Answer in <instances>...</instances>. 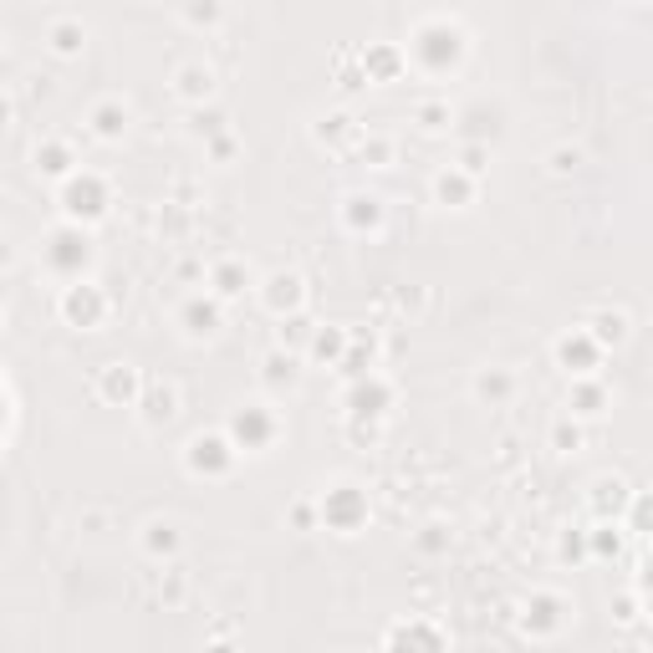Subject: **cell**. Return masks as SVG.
<instances>
[{
  "instance_id": "6da1fadb",
  "label": "cell",
  "mask_w": 653,
  "mask_h": 653,
  "mask_svg": "<svg viewBox=\"0 0 653 653\" xmlns=\"http://www.w3.org/2000/svg\"><path fill=\"white\" fill-rule=\"evenodd\" d=\"M108 204H113V189L92 168H77L62 185V215H67V225H98L108 215Z\"/></svg>"
},
{
  "instance_id": "7a4b0ae2",
  "label": "cell",
  "mask_w": 653,
  "mask_h": 653,
  "mask_svg": "<svg viewBox=\"0 0 653 653\" xmlns=\"http://www.w3.org/2000/svg\"><path fill=\"white\" fill-rule=\"evenodd\" d=\"M41 255H47V266L56 271V276H67V281H83V271L92 266V235L83 230V225H56V230L47 235V246H41Z\"/></svg>"
},
{
  "instance_id": "3957f363",
  "label": "cell",
  "mask_w": 653,
  "mask_h": 653,
  "mask_svg": "<svg viewBox=\"0 0 653 653\" xmlns=\"http://www.w3.org/2000/svg\"><path fill=\"white\" fill-rule=\"evenodd\" d=\"M56 312H62L72 327L98 332L102 322H108V312H113V302H108V291H102L98 281H67V286H62V302H56Z\"/></svg>"
},
{
  "instance_id": "277c9868",
  "label": "cell",
  "mask_w": 653,
  "mask_h": 653,
  "mask_svg": "<svg viewBox=\"0 0 653 653\" xmlns=\"http://www.w3.org/2000/svg\"><path fill=\"white\" fill-rule=\"evenodd\" d=\"M276 435H281V419H276V409H271V403H246V409H235V419H230L235 450L266 454L271 444H276Z\"/></svg>"
},
{
  "instance_id": "5b68a950",
  "label": "cell",
  "mask_w": 653,
  "mask_h": 653,
  "mask_svg": "<svg viewBox=\"0 0 653 653\" xmlns=\"http://www.w3.org/2000/svg\"><path fill=\"white\" fill-rule=\"evenodd\" d=\"M189 475H204V480H225L235 465H240V450H235L230 435H194L185 450Z\"/></svg>"
},
{
  "instance_id": "8992f818",
  "label": "cell",
  "mask_w": 653,
  "mask_h": 653,
  "mask_svg": "<svg viewBox=\"0 0 653 653\" xmlns=\"http://www.w3.org/2000/svg\"><path fill=\"white\" fill-rule=\"evenodd\" d=\"M322 520L332 526V531H342V537H352L357 526H363V516H368V495L352 486V480H342V486H332L327 495H322Z\"/></svg>"
},
{
  "instance_id": "52a82bcc",
  "label": "cell",
  "mask_w": 653,
  "mask_h": 653,
  "mask_svg": "<svg viewBox=\"0 0 653 653\" xmlns=\"http://www.w3.org/2000/svg\"><path fill=\"white\" fill-rule=\"evenodd\" d=\"M98 399L113 403V409H138V399H143V388H149V378L134 368V363H102L98 368Z\"/></svg>"
},
{
  "instance_id": "ba28073f",
  "label": "cell",
  "mask_w": 653,
  "mask_h": 653,
  "mask_svg": "<svg viewBox=\"0 0 653 653\" xmlns=\"http://www.w3.org/2000/svg\"><path fill=\"white\" fill-rule=\"evenodd\" d=\"M168 92L185 102V108H194V113H200L204 102L215 98V67H210L204 56H194V62H179V67H174V77H168Z\"/></svg>"
},
{
  "instance_id": "9c48e42d",
  "label": "cell",
  "mask_w": 653,
  "mask_h": 653,
  "mask_svg": "<svg viewBox=\"0 0 653 653\" xmlns=\"http://www.w3.org/2000/svg\"><path fill=\"white\" fill-rule=\"evenodd\" d=\"M556 363L567 373H577V378H598V363H603V348L592 342V332L587 327H572V332L556 337Z\"/></svg>"
},
{
  "instance_id": "30bf717a",
  "label": "cell",
  "mask_w": 653,
  "mask_h": 653,
  "mask_svg": "<svg viewBox=\"0 0 653 653\" xmlns=\"http://www.w3.org/2000/svg\"><path fill=\"white\" fill-rule=\"evenodd\" d=\"M261 302H266L281 322L297 317V312H306V281L297 271H271L266 281H261Z\"/></svg>"
},
{
  "instance_id": "8fae6325",
  "label": "cell",
  "mask_w": 653,
  "mask_h": 653,
  "mask_svg": "<svg viewBox=\"0 0 653 653\" xmlns=\"http://www.w3.org/2000/svg\"><path fill=\"white\" fill-rule=\"evenodd\" d=\"M388 403H393V388L378 378V373H368V378H357V384H348V419H363V424H378L388 414Z\"/></svg>"
},
{
  "instance_id": "7c38bea8",
  "label": "cell",
  "mask_w": 653,
  "mask_h": 653,
  "mask_svg": "<svg viewBox=\"0 0 653 653\" xmlns=\"http://www.w3.org/2000/svg\"><path fill=\"white\" fill-rule=\"evenodd\" d=\"M174 414H179V384L149 378L143 399H138V424H143V429H164V424H174Z\"/></svg>"
},
{
  "instance_id": "4fadbf2b",
  "label": "cell",
  "mask_w": 653,
  "mask_h": 653,
  "mask_svg": "<svg viewBox=\"0 0 653 653\" xmlns=\"http://www.w3.org/2000/svg\"><path fill=\"white\" fill-rule=\"evenodd\" d=\"M587 505H592V516L598 520H628V511H633V490H628L623 475H598Z\"/></svg>"
},
{
  "instance_id": "5bb4252c",
  "label": "cell",
  "mask_w": 653,
  "mask_h": 653,
  "mask_svg": "<svg viewBox=\"0 0 653 653\" xmlns=\"http://www.w3.org/2000/svg\"><path fill=\"white\" fill-rule=\"evenodd\" d=\"M179 327H185V337H194V342L215 337L219 327H225V302H219V297H189V302L179 306Z\"/></svg>"
},
{
  "instance_id": "9a60e30c",
  "label": "cell",
  "mask_w": 653,
  "mask_h": 653,
  "mask_svg": "<svg viewBox=\"0 0 653 653\" xmlns=\"http://www.w3.org/2000/svg\"><path fill=\"white\" fill-rule=\"evenodd\" d=\"M128 123H134V108L123 98H102L92 102V113H87V134L102 138V143H117V138L128 134Z\"/></svg>"
},
{
  "instance_id": "2e32d148",
  "label": "cell",
  "mask_w": 653,
  "mask_h": 653,
  "mask_svg": "<svg viewBox=\"0 0 653 653\" xmlns=\"http://www.w3.org/2000/svg\"><path fill=\"white\" fill-rule=\"evenodd\" d=\"M32 168L41 179H62V185H67L72 174H77V153H72L67 138H41L32 153Z\"/></svg>"
},
{
  "instance_id": "e0dca14e",
  "label": "cell",
  "mask_w": 653,
  "mask_h": 653,
  "mask_svg": "<svg viewBox=\"0 0 653 653\" xmlns=\"http://www.w3.org/2000/svg\"><path fill=\"white\" fill-rule=\"evenodd\" d=\"M143 552H149L153 562H174V556L185 552V526L174 516H153L149 526H143Z\"/></svg>"
},
{
  "instance_id": "ac0fdd59",
  "label": "cell",
  "mask_w": 653,
  "mask_h": 653,
  "mask_svg": "<svg viewBox=\"0 0 653 653\" xmlns=\"http://www.w3.org/2000/svg\"><path fill=\"white\" fill-rule=\"evenodd\" d=\"M475 189H480V179L465 174L460 164H450V168H439L435 174V204H444V210H465V204H475Z\"/></svg>"
},
{
  "instance_id": "d6986e66",
  "label": "cell",
  "mask_w": 653,
  "mask_h": 653,
  "mask_svg": "<svg viewBox=\"0 0 653 653\" xmlns=\"http://www.w3.org/2000/svg\"><path fill=\"white\" fill-rule=\"evenodd\" d=\"M562 623H567V603H562L556 592H537V598L526 603V633L531 638H552Z\"/></svg>"
},
{
  "instance_id": "ffe728a7",
  "label": "cell",
  "mask_w": 653,
  "mask_h": 653,
  "mask_svg": "<svg viewBox=\"0 0 653 653\" xmlns=\"http://www.w3.org/2000/svg\"><path fill=\"white\" fill-rule=\"evenodd\" d=\"M246 286H251V266H246L240 255H225V261L210 266V297H219V302L246 297Z\"/></svg>"
},
{
  "instance_id": "44dd1931",
  "label": "cell",
  "mask_w": 653,
  "mask_h": 653,
  "mask_svg": "<svg viewBox=\"0 0 653 653\" xmlns=\"http://www.w3.org/2000/svg\"><path fill=\"white\" fill-rule=\"evenodd\" d=\"M607 403H613V393H607L603 378H572V393H567V414H572V419H598Z\"/></svg>"
},
{
  "instance_id": "7402d4cb",
  "label": "cell",
  "mask_w": 653,
  "mask_h": 653,
  "mask_svg": "<svg viewBox=\"0 0 653 653\" xmlns=\"http://www.w3.org/2000/svg\"><path fill=\"white\" fill-rule=\"evenodd\" d=\"M587 332H592V342L607 352V348H623V342L633 337V322H628V312H618V306H603V312L587 317Z\"/></svg>"
},
{
  "instance_id": "603a6c76",
  "label": "cell",
  "mask_w": 653,
  "mask_h": 653,
  "mask_svg": "<svg viewBox=\"0 0 653 653\" xmlns=\"http://www.w3.org/2000/svg\"><path fill=\"white\" fill-rule=\"evenodd\" d=\"M302 352H286V348H271L266 357H261V384L266 388H297L302 384Z\"/></svg>"
},
{
  "instance_id": "cb8c5ba5",
  "label": "cell",
  "mask_w": 653,
  "mask_h": 653,
  "mask_svg": "<svg viewBox=\"0 0 653 653\" xmlns=\"http://www.w3.org/2000/svg\"><path fill=\"white\" fill-rule=\"evenodd\" d=\"M47 47L56 51V56H83V47H87V21H83V16H51Z\"/></svg>"
},
{
  "instance_id": "d4e9b609",
  "label": "cell",
  "mask_w": 653,
  "mask_h": 653,
  "mask_svg": "<svg viewBox=\"0 0 653 653\" xmlns=\"http://www.w3.org/2000/svg\"><path fill=\"white\" fill-rule=\"evenodd\" d=\"M348 348H352V332H348V327H317V337H312L306 357H312V363H327V368H342Z\"/></svg>"
},
{
  "instance_id": "484cf974",
  "label": "cell",
  "mask_w": 653,
  "mask_h": 653,
  "mask_svg": "<svg viewBox=\"0 0 653 653\" xmlns=\"http://www.w3.org/2000/svg\"><path fill=\"white\" fill-rule=\"evenodd\" d=\"M342 219H348V230H378L384 225V200L378 194H348L342 200Z\"/></svg>"
},
{
  "instance_id": "4316f807",
  "label": "cell",
  "mask_w": 653,
  "mask_h": 653,
  "mask_svg": "<svg viewBox=\"0 0 653 653\" xmlns=\"http://www.w3.org/2000/svg\"><path fill=\"white\" fill-rule=\"evenodd\" d=\"M511 393H516V373L511 368H486L475 378V399L480 403H505Z\"/></svg>"
},
{
  "instance_id": "83f0119b",
  "label": "cell",
  "mask_w": 653,
  "mask_h": 653,
  "mask_svg": "<svg viewBox=\"0 0 653 653\" xmlns=\"http://www.w3.org/2000/svg\"><path fill=\"white\" fill-rule=\"evenodd\" d=\"M312 337H317L312 317H306V312H297V317H286V322H281V332H276V348H286V352H306V348H312Z\"/></svg>"
},
{
  "instance_id": "f1b7e54d",
  "label": "cell",
  "mask_w": 653,
  "mask_h": 653,
  "mask_svg": "<svg viewBox=\"0 0 653 653\" xmlns=\"http://www.w3.org/2000/svg\"><path fill=\"white\" fill-rule=\"evenodd\" d=\"M454 108L444 98H429V102H419V108H414V123H419L424 134H444V128H454Z\"/></svg>"
},
{
  "instance_id": "f546056e",
  "label": "cell",
  "mask_w": 653,
  "mask_h": 653,
  "mask_svg": "<svg viewBox=\"0 0 653 653\" xmlns=\"http://www.w3.org/2000/svg\"><path fill=\"white\" fill-rule=\"evenodd\" d=\"M587 552L598 556V562L618 556L623 552V526L618 520H598V531H587Z\"/></svg>"
},
{
  "instance_id": "4dcf8cb0",
  "label": "cell",
  "mask_w": 653,
  "mask_h": 653,
  "mask_svg": "<svg viewBox=\"0 0 653 653\" xmlns=\"http://www.w3.org/2000/svg\"><path fill=\"white\" fill-rule=\"evenodd\" d=\"M312 134H317V143H332V149H337V143L357 138V123H352L348 113H327V117L317 123V128H312Z\"/></svg>"
},
{
  "instance_id": "1f68e13d",
  "label": "cell",
  "mask_w": 653,
  "mask_h": 653,
  "mask_svg": "<svg viewBox=\"0 0 653 653\" xmlns=\"http://www.w3.org/2000/svg\"><path fill=\"white\" fill-rule=\"evenodd\" d=\"M185 598H189L185 567H164V577H159V603H164V607H179Z\"/></svg>"
},
{
  "instance_id": "d6a6232c",
  "label": "cell",
  "mask_w": 653,
  "mask_h": 653,
  "mask_svg": "<svg viewBox=\"0 0 653 653\" xmlns=\"http://www.w3.org/2000/svg\"><path fill=\"white\" fill-rule=\"evenodd\" d=\"M582 444H587V435H582V424L572 419V414H567V419H556V424H552V450L577 454Z\"/></svg>"
},
{
  "instance_id": "836d02e7",
  "label": "cell",
  "mask_w": 653,
  "mask_h": 653,
  "mask_svg": "<svg viewBox=\"0 0 653 653\" xmlns=\"http://www.w3.org/2000/svg\"><path fill=\"white\" fill-rule=\"evenodd\" d=\"M393 149H399V143H393V138H384V134H373V138H363V143H357L363 164H373V168H388V164H393Z\"/></svg>"
},
{
  "instance_id": "e575fe53",
  "label": "cell",
  "mask_w": 653,
  "mask_h": 653,
  "mask_svg": "<svg viewBox=\"0 0 653 653\" xmlns=\"http://www.w3.org/2000/svg\"><path fill=\"white\" fill-rule=\"evenodd\" d=\"M189 134H194V138H219V134H225V113H219V108H210V113H204V108H200V113H194V123H189Z\"/></svg>"
},
{
  "instance_id": "d590c367",
  "label": "cell",
  "mask_w": 653,
  "mask_h": 653,
  "mask_svg": "<svg viewBox=\"0 0 653 653\" xmlns=\"http://www.w3.org/2000/svg\"><path fill=\"white\" fill-rule=\"evenodd\" d=\"M486 164H490V143H465V149H460V168H465V174H475V179H480V174H486Z\"/></svg>"
},
{
  "instance_id": "8d00e7d4",
  "label": "cell",
  "mask_w": 653,
  "mask_h": 653,
  "mask_svg": "<svg viewBox=\"0 0 653 653\" xmlns=\"http://www.w3.org/2000/svg\"><path fill=\"white\" fill-rule=\"evenodd\" d=\"M179 16H185L189 26H219V21H225V11H219V5H185Z\"/></svg>"
},
{
  "instance_id": "74e56055",
  "label": "cell",
  "mask_w": 653,
  "mask_h": 653,
  "mask_svg": "<svg viewBox=\"0 0 653 653\" xmlns=\"http://www.w3.org/2000/svg\"><path fill=\"white\" fill-rule=\"evenodd\" d=\"M547 164H552V174H572V168L582 164V149L562 143V149H552V159H547Z\"/></svg>"
},
{
  "instance_id": "f35d334b",
  "label": "cell",
  "mask_w": 653,
  "mask_h": 653,
  "mask_svg": "<svg viewBox=\"0 0 653 653\" xmlns=\"http://www.w3.org/2000/svg\"><path fill=\"white\" fill-rule=\"evenodd\" d=\"M556 556H562V562H572V556H592L587 552V531H577V537L567 531V537L556 541Z\"/></svg>"
},
{
  "instance_id": "ab89813d",
  "label": "cell",
  "mask_w": 653,
  "mask_h": 653,
  "mask_svg": "<svg viewBox=\"0 0 653 653\" xmlns=\"http://www.w3.org/2000/svg\"><path fill=\"white\" fill-rule=\"evenodd\" d=\"M291 520H297L302 531H312V520H317V511H312V501H297V505H291Z\"/></svg>"
},
{
  "instance_id": "60d3db41",
  "label": "cell",
  "mask_w": 653,
  "mask_h": 653,
  "mask_svg": "<svg viewBox=\"0 0 653 653\" xmlns=\"http://www.w3.org/2000/svg\"><path fill=\"white\" fill-rule=\"evenodd\" d=\"M618 623H638V598H618V613H613Z\"/></svg>"
},
{
  "instance_id": "b9f144b4",
  "label": "cell",
  "mask_w": 653,
  "mask_h": 653,
  "mask_svg": "<svg viewBox=\"0 0 653 653\" xmlns=\"http://www.w3.org/2000/svg\"><path fill=\"white\" fill-rule=\"evenodd\" d=\"M210 153H215V159H230V153H235V138H230V134H219L215 143H210Z\"/></svg>"
},
{
  "instance_id": "7bdbcfd3",
  "label": "cell",
  "mask_w": 653,
  "mask_h": 653,
  "mask_svg": "<svg viewBox=\"0 0 653 653\" xmlns=\"http://www.w3.org/2000/svg\"><path fill=\"white\" fill-rule=\"evenodd\" d=\"M204 653H235V643H210Z\"/></svg>"
}]
</instances>
